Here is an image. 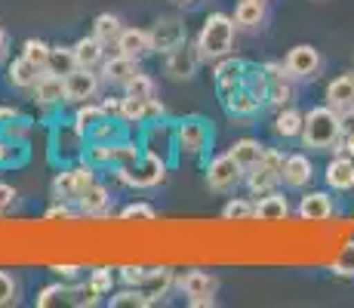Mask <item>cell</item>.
Returning <instances> with one entry per match:
<instances>
[{"label": "cell", "instance_id": "e0dca14e", "mask_svg": "<svg viewBox=\"0 0 354 308\" xmlns=\"http://www.w3.org/2000/svg\"><path fill=\"white\" fill-rule=\"evenodd\" d=\"M247 65L250 62H243L237 56H225V59L216 62V90H219V99H225V96H231L237 87H243Z\"/></svg>", "mask_w": 354, "mask_h": 308}, {"label": "cell", "instance_id": "ffe728a7", "mask_svg": "<svg viewBox=\"0 0 354 308\" xmlns=\"http://www.w3.org/2000/svg\"><path fill=\"white\" fill-rule=\"evenodd\" d=\"M176 271L173 269H148L145 271V280L139 284V290L145 293V299H148V305H154V302H160L163 296H169V290L176 287Z\"/></svg>", "mask_w": 354, "mask_h": 308}, {"label": "cell", "instance_id": "f907efd6", "mask_svg": "<svg viewBox=\"0 0 354 308\" xmlns=\"http://www.w3.org/2000/svg\"><path fill=\"white\" fill-rule=\"evenodd\" d=\"M145 271L148 269H142V265H124V269H118V275L124 280V287H139L145 280Z\"/></svg>", "mask_w": 354, "mask_h": 308}, {"label": "cell", "instance_id": "30bf717a", "mask_svg": "<svg viewBox=\"0 0 354 308\" xmlns=\"http://www.w3.org/2000/svg\"><path fill=\"white\" fill-rule=\"evenodd\" d=\"M148 34H151V50L160 53V56H167L169 50H176V46H182L188 40L185 19L176 16V12H169V16H160L158 22L148 28Z\"/></svg>", "mask_w": 354, "mask_h": 308}, {"label": "cell", "instance_id": "7402d4cb", "mask_svg": "<svg viewBox=\"0 0 354 308\" xmlns=\"http://www.w3.org/2000/svg\"><path fill=\"white\" fill-rule=\"evenodd\" d=\"M336 213V203H333V197L326 194V191H308V194H302V201H299V216L305 219V222H324V219H330Z\"/></svg>", "mask_w": 354, "mask_h": 308}, {"label": "cell", "instance_id": "6125c7cd", "mask_svg": "<svg viewBox=\"0 0 354 308\" xmlns=\"http://www.w3.org/2000/svg\"><path fill=\"white\" fill-rule=\"evenodd\" d=\"M179 3H185V6H192V3H197V0H179Z\"/></svg>", "mask_w": 354, "mask_h": 308}, {"label": "cell", "instance_id": "9c48e42d", "mask_svg": "<svg viewBox=\"0 0 354 308\" xmlns=\"http://www.w3.org/2000/svg\"><path fill=\"white\" fill-rule=\"evenodd\" d=\"M201 65H203V56L192 40H185L182 46H176V50H169L163 56V71H167L169 80H192L197 78Z\"/></svg>", "mask_w": 354, "mask_h": 308}, {"label": "cell", "instance_id": "484cf974", "mask_svg": "<svg viewBox=\"0 0 354 308\" xmlns=\"http://www.w3.org/2000/svg\"><path fill=\"white\" fill-rule=\"evenodd\" d=\"M290 216V201L283 197V191H268V194L256 197V219L262 222H281Z\"/></svg>", "mask_w": 354, "mask_h": 308}, {"label": "cell", "instance_id": "6f0895ef", "mask_svg": "<svg viewBox=\"0 0 354 308\" xmlns=\"http://www.w3.org/2000/svg\"><path fill=\"white\" fill-rule=\"evenodd\" d=\"M99 105L105 108V114H108V118H120V99H114V96H108V99H102Z\"/></svg>", "mask_w": 354, "mask_h": 308}, {"label": "cell", "instance_id": "836d02e7", "mask_svg": "<svg viewBox=\"0 0 354 308\" xmlns=\"http://www.w3.org/2000/svg\"><path fill=\"white\" fill-rule=\"evenodd\" d=\"M292 102H296V80H292L290 74H283V78L271 80V90H268V105L274 108V111H281V108H290Z\"/></svg>", "mask_w": 354, "mask_h": 308}, {"label": "cell", "instance_id": "681fc988", "mask_svg": "<svg viewBox=\"0 0 354 308\" xmlns=\"http://www.w3.org/2000/svg\"><path fill=\"white\" fill-rule=\"evenodd\" d=\"M77 216H80L77 203H68V201H59L46 210V219H65V222H71V219H77Z\"/></svg>", "mask_w": 354, "mask_h": 308}, {"label": "cell", "instance_id": "680465c9", "mask_svg": "<svg viewBox=\"0 0 354 308\" xmlns=\"http://www.w3.org/2000/svg\"><path fill=\"white\" fill-rule=\"evenodd\" d=\"M16 118H22V114H19V108H12V105H0V129H3L6 123H12Z\"/></svg>", "mask_w": 354, "mask_h": 308}, {"label": "cell", "instance_id": "11a10c76", "mask_svg": "<svg viewBox=\"0 0 354 308\" xmlns=\"http://www.w3.org/2000/svg\"><path fill=\"white\" fill-rule=\"evenodd\" d=\"M50 271H53V275H59L62 280H74V278L80 275V269H77V265H53Z\"/></svg>", "mask_w": 354, "mask_h": 308}, {"label": "cell", "instance_id": "8d00e7d4", "mask_svg": "<svg viewBox=\"0 0 354 308\" xmlns=\"http://www.w3.org/2000/svg\"><path fill=\"white\" fill-rule=\"evenodd\" d=\"M243 87L256 96L262 105H268V90H271V78L265 74L262 65H247V74H243Z\"/></svg>", "mask_w": 354, "mask_h": 308}, {"label": "cell", "instance_id": "ee69618b", "mask_svg": "<svg viewBox=\"0 0 354 308\" xmlns=\"http://www.w3.org/2000/svg\"><path fill=\"white\" fill-rule=\"evenodd\" d=\"M127 96H136V99H158V84H154V78H148V74H136L133 80L124 87Z\"/></svg>", "mask_w": 354, "mask_h": 308}, {"label": "cell", "instance_id": "db71d44e", "mask_svg": "<svg viewBox=\"0 0 354 308\" xmlns=\"http://www.w3.org/2000/svg\"><path fill=\"white\" fill-rule=\"evenodd\" d=\"M12 148H16V142H10L3 133H0V167H3V163H12Z\"/></svg>", "mask_w": 354, "mask_h": 308}, {"label": "cell", "instance_id": "f35d334b", "mask_svg": "<svg viewBox=\"0 0 354 308\" xmlns=\"http://www.w3.org/2000/svg\"><path fill=\"white\" fill-rule=\"evenodd\" d=\"M74 68H77V56H74V46H53V50H50V62H46V71L68 78V74H71Z\"/></svg>", "mask_w": 354, "mask_h": 308}, {"label": "cell", "instance_id": "52a82bcc", "mask_svg": "<svg viewBox=\"0 0 354 308\" xmlns=\"http://www.w3.org/2000/svg\"><path fill=\"white\" fill-rule=\"evenodd\" d=\"M139 145L142 152H151L163 157L167 163H173L176 157V123H169L167 118L163 120H151L142 127V136H139Z\"/></svg>", "mask_w": 354, "mask_h": 308}, {"label": "cell", "instance_id": "5b68a950", "mask_svg": "<svg viewBox=\"0 0 354 308\" xmlns=\"http://www.w3.org/2000/svg\"><path fill=\"white\" fill-rule=\"evenodd\" d=\"M96 170L99 167H93L84 157H80L77 163H71V167H62L56 173V179H53V197H56V201L77 203V197L84 194L86 185L96 182Z\"/></svg>", "mask_w": 354, "mask_h": 308}, {"label": "cell", "instance_id": "f6af8a7d", "mask_svg": "<svg viewBox=\"0 0 354 308\" xmlns=\"http://www.w3.org/2000/svg\"><path fill=\"white\" fill-rule=\"evenodd\" d=\"M330 271L336 278H354V241H348L336 253V259L330 262Z\"/></svg>", "mask_w": 354, "mask_h": 308}, {"label": "cell", "instance_id": "4fadbf2b", "mask_svg": "<svg viewBox=\"0 0 354 308\" xmlns=\"http://www.w3.org/2000/svg\"><path fill=\"white\" fill-rule=\"evenodd\" d=\"M86 142H90V139H86V136L80 133L74 123H59V127L53 129L50 148H53V157H56V161L68 163V161H80V157H84Z\"/></svg>", "mask_w": 354, "mask_h": 308}, {"label": "cell", "instance_id": "7c38bea8", "mask_svg": "<svg viewBox=\"0 0 354 308\" xmlns=\"http://www.w3.org/2000/svg\"><path fill=\"white\" fill-rule=\"evenodd\" d=\"M102 74L96 71V68H84L77 65L71 74L65 78V93H68V102L71 105H84V102H93L102 90Z\"/></svg>", "mask_w": 354, "mask_h": 308}, {"label": "cell", "instance_id": "7a4b0ae2", "mask_svg": "<svg viewBox=\"0 0 354 308\" xmlns=\"http://www.w3.org/2000/svg\"><path fill=\"white\" fill-rule=\"evenodd\" d=\"M302 145L311 148V152H339V142H342V120H339V111L330 105L311 108L305 114L302 123Z\"/></svg>", "mask_w": 354, "mask_h": 308}, {"label": "cell", "instance_id": "f546056e", "mask_svg": "<svg viewBox=\"0 0 354 308\" xmlns=\"http://www.w3.org/2000/svg\"><path fill=\"white\" fill-rule=\"evenodd\" d=\"M247 188H250V194L253 197H262V194H268V191H274V188H281V173H274V170H268V167H253L247 173Z\"/></svg>", "mask_w": 354, "mask_h": 308}, {"label": "cell", "instance_id": "d590c367", "mask_svg": "<svg viewBox=\"0 0 354 308\" xmlns=\"http://www.w3.org/2000/svg\"><path fill=\"white\" fill-rule=\"evenodd\" d=\"M120 31H124V22H120V16H114V12H99V16L93 19V34H96L105 46L118 44Z\"/></svg>", "mask_w": 354, "mask_h": 308}, {"label": "cell", "instance_id": "8992f818", "mask_svg": "<svg viewBox=\"0 0 354 308\" xmlns=\"http://www.w3.org/2000/svg\"><path fill=\"white\" fill-rule=\"evenodd\" d=\"M203 173H207V176H203V179H207V188L216 191V194H228V191H234L237 185L247 179V170H243L228 152L225 154H216L213 161L207 163V170H203Z\"/></svg>", "mask_w": 354, "mask_h": 308}, {"label": "cell", "instance_id": "d6986e66", "mask_svg": "<svg viewBox=\"0 0 354 308\" xmlns=\"http://www.w3.org/2000/svg\"><path fill=\"white\" fill-rule=\"evenodd\" d=\"M311 176H315V163H311L308 154H287L283 170H281V185L299 191V188H305V185L311 182Z\"/></svg>", "mask_w": 354, "mask_h": 308}, {"label": "cell", "instance_id": "7dc6e473", "mask_svg": "<svg viewBox=\"0 0 354 308\" xmlns=\"http://www.w3.org/2000/svg\"><path fill=\"white\" fill-rule=\"evenodd\" d=\"M19 299V284L10 271H0V308L3 305H12Z\"/></svg>", "mask_w": 354, "mask_h": 308}, {"label": "cell", "instance_id": "bcb514c9", "mask_svg": "<svg viewBox=\"0 0 354 308\" xmlns=\"http://www.w3.org/2000/svg\"><path fill=\"white\" fill-rule=\"evenodd\" d=\"M86 284H90L99 296H111L114 293V271L111 269H93V275Z\"/></svg>", "mask_w": 354, "mask_h": 308}, {"label": "cell", "instance_id": "2e32d148", "mask_svg": "<svg viewBox=\"0 0 354 308\" xmlns=\"http://www.w3.org/2000/svg\"><path fill=\"white\" fill-rule=\"evenodd\" d=\"M139 71H142L139 62L129 59V56H120V53H114V56H105V62L99 65L102 80H105L108 87H120V90H124V87H127Z\"/></svg>", "mask_w": 354, "mask_h": 308}, {"label": "cell", "instance_id": "1f68e13d", "mask_svg": "<svg viewBox=\"0 0 354 308\" xmlns=\"http://www.w3.org/2000/svg\"><path fill=\"white\" fill-rule=\"evenodd\" d=\"M302 123H305V114L299 111V108H281L274 118V133L281 136V139H299L302 136Z\"/></svg>", "mask_w": 354, "mask_h": 308}, {"label": "cell", "instance_id": "f1b7e54d", "mask_svg": "<svg viewBox=\"0 0 354 308\" xmlns=\"http://www.w3.org/2000/svg\"><path fill=\"white\" fill-rule=\"evenodd\" d=\"M228 154L234 157L237 163H241L243 170H253V167H259V163H262V154H265V145L259 139H250V136H243V139H237L234 145L228 148Z\"/></svg>", "mask_w": 354, "mask_h": 308}, {"label": "cell", "instance_id": "44dd1931", "mask_svg": "<svg viewBox=\"0 0 354 308\" xmlns=\"http://www.w3.org/2000/svg\"><path fill=\"white\" fill-rule=\"evenodd\" d=\"M114 46H118L120 56H129L136 62H142L145 56H151V53H154L151 50V34H148L145 28H124Z\"/></svg>", "mask_w": 354, "mask_h": 308}, {"label": "cell", "instance_id": "60d3db41", "mask_svg": "<svg viewBox=\"0 0 354 308\" xmlns=\"http://www.w3.org/2000/svg\"><path fill=\"white\" fill-rule=\"evenodd\" d=\"M108 305L111 308H145L148 299L139 287H124V290H118V293L108 296Z\"/></svg>", "mask_w": 354, "mask_h": 308}, {"label": "cell", "instance_id": "277c9868", "mask_svg": "<svg viewBox=\"0 0 354 308\" xmlns=\"http://www.w3.org/2000/svg\"><path fill=\"white\" fill-rule=\"evenodd\" d=\"M167 170H169V163L163 161V157L151 154V152H142L133 163H127V167H114V179L120 185H127V188L145 191V188H158V185H163Z\"/></svg>", "mask_w": 354, "mask_h": 308}, {"label": "cell", "instance_id": "83f0119b", "mask_svg": "<svg viewBox=\"0 0 354 308\" xmlns=\"http://www.w3.org/2000/svg\"><path fill=\"white\" fill-rule=\"evenodd\" d=\"M40 71H44V68H37L34 62L19 56V59L10 62V68H6V80H10V87H16V90H31V87L37 84Z\"/></svg>", "mask_w": 354, "mask_h": 308}, {"label": "cell", "instance_id": "603a6c76", "mask_svg": "<svg viewBox=\"0 0 354 308\" xmlns=\"http://www.w3.org/2000/svg\"><path fill=\"white\" fill-rule=\"evenodd\" d=\"M326 185L333 191H351L354 188V157L351 154H336L326 163Z\"/></svg>", "mask_w": 354, "mask_h": 308}, {"label": "cell", "instance_id": "cb8c5ba5", "mask_svg": "<svg viewBox=\"0 0 354 308\" xmlns=\"http://www.w3.org/2000/svg\"><path fill=\"white\" fill-rule=\"evenodd\" d=\"M222 105H225V111L231 114V118H241V120H250V118H256L259 111H262V102L256 99L253 93L247 90V87H237L231 96H225L222 99Z\"/></svg>", "mask_w": 354, "mask_h": 308}, {"label": "cell", "instance_id": "7bdbcfd3", "mask_svg": "<svg viewBox=\"0 0 354 308\" xmlns=\"http://www.w3.org/2000/svg\"><path fill=\"white\" fill-rule=\"evenodd\" d=\"M50 50H53V44H46V40H40V37H28L22 44V56L34 62L37 68H46V62H50Z\"/></svg>", "mask_w": 354, "mask_h": 308}, {"label": "cell", "instance_id": "ac0fdd59", "mask_svg": "<svg viewBox=\"0 0 354 308\" xmlns=\"http://www.w3.org/2000/svg\"><path fill=\"white\" fill-rule=\"evenodd\" d=\"M111 188L102 182H93L84 188V194L77 197V210L80 216H90V219H99V216H108L111 213Z\"/></svg>", "mask_w": 354, "mask_h": 308}, {"label": "cell", "instance_id": "4316f807", "mask_svg": "<svg viewBox=\"0 0 354 308\" xmlns=\"http://www.w3.org/2000/svg\"><path fill=\"white\" fill-rule=\"evenodd\" d=\"M265 19H268L265 0H241V3L234 6V22H237V28H243V31L262 28Z\"/></svg>", "mask_w": 354, "mask_h": 308}, {"label": "cell", "instance_id": "74e56055", "mask_svg": "<svg viewBox=\"0 0 354 308\" xmlns=\"http://www.w3.org/2000/svg\"><path fill=\"white\" fill-rule=\"evenodd\" d=\"M80 287H74L71 280H62V284H50V287H44V290L37 293V308H50V305H56V302H68V296H74Z\"/></svg>", "mask_w": 354, "mask_h": 308}, {"label": "cell", "instance_id": "d6a6232c", "mask_svg": "<svg viewBox=\"0 0 354 308\" xmlns=\"http://www.w3.org/2000/svg\"><path fill=\"white\" fill-rule=\"evenodd\" d=\"M127 127L129 123L124 118H105L99 127H93V133L86 136L90 142H105V145H114V142L127 139Z\"/></svg>", "mask_w": 354, "mask_h": 308}, {"label": "cell", "instance_id": "9f6ffc18", "mask_svg": "<svg viewBox=\"0 0 354 308\" xmlns=\"http://www.w3.org/2000/svg\"><path fill=\"white\" fill-rule=\"evenodd\" d=\"M339 120H342V136H351L354 133V108L339 111Z\"/></svg>", "mask_w": 354, "mask_h": 308}, {"label": "cell", "instance_id": "3957f363", "mask_svg": "<svg viewBox=\"0 0 354 308\" xmlns=\"http://www.w3.org/2000/svg\"><path fill=\"white\" fill-rule=\"evenodd\" d=\"M213 148V123L203 114H188L176 120V154L182 161H201Z\"/></svg>", "mask_w": 354, "mask_h": 308}, {"label": "cell", "instance_id": "816d5d0a", "mask_svg": "<svg viewBox=\"0 0 354 308\" xmlns=\"http://www.w3.org/2000/svg\"><path fill=\"white\" fill-rule=\"evenodd\" d=\"M283 161H287V154H283L281 148H268V145H265L262 167H268V170H274V173H281V170H283Z\"/></svg>", "mask_w": 354, "mask_h": 308}, {"label": "cell", "instance_id": "91938a15", "mask_svg": "<svg viewBox=\"0 0 354 308\" xmlns=\"http://www.w3.org/2000/svg\"><path fill=\"white\" fill-rule=\"evenodd\" d=\"M339 152H345V154L354 157V133L351 136H342V142H339Z\"/></svg>", "mask_w": 354, "mask_h": 308}, {"label": "cell", "instance_id": "c3c4849f", "mask_svg": "<svg viewBox=\"0 0 354 308\" xmlns=\"http://www.w3.org/2000/svg\"><path fill=\"white\" fill-rule=\"evenodd\" d=\"M154 216L158 213H154L151 203H127V207L120 210V219H127V222H133V219H139V222H151Z\"/></svg>", "mask_w": 354, "mask_h": 308}, {"label": "cell", "instance_id": "5bb4252c", "mask_svg": "<svg viewBox=\"0 0 354 308\" xmlns=\"http://www.w3.org/2000/svg\"><path fill=\"white\" fill-rule=\"evenodd\" d=\"M120 118L129 127H145L151 120H163L167 118V108L160 99H136V96H120Z\"/></svg>", "mask_w": 354, "mask_h": 308}, {"label": "cell", "instance_id": "8fae6325", "mask_svg": "<svg viewBox=\"0 0 354 308\" xmlns=\"http://www.w3.org/2000/svg\"><path fill=\"white\" fill-rule=\"evenodd\" d=\"M283 68L292 80H315L324 71V56L317 46L311 44H299L283 56Z\"/></svg>", "mask_w": 354, "mask_h": 308}, {"label": "cell", "instance_id": "94428289", "mask_svg": "<svg viewBox=\"0 0 354 308\" xmlns=\"http://www.w3.org/2000/svg\"><path fill=\"white\" fill-rule=\"evenodd\" d=\"M6 50H10V37H6V31L0 28V62H3V56H6Z\"/></svg>", "mask_w": 354, "mask_h": 308}, {"label": "cell", "instance_id": "b9f144b4", "mask_svg": "<svg viewBox=\"0 0 354 308\" xmlns=\"http://www.w3.org/2000/svg\"><path fill=\"white\" fill-rule=\"evenodd\" d=\"M142 154V145L133 139H120L111 145V167H127V163H133L136 157Z\"/></svg>", "mask_w": 354, "mask_h": 308}, {"label": "cell", "instance_id": "f5cc1de1", "mask_svg": "<svg viewBox=\"0 0 354 308\" xmlns=\"http://www.w3.org/2000/svg\"><path fill=\"white\" fill-rule=\"evenodd\" d=\"M16 197H19L16 185H10V182H0V213H3V210H10L12 203H16Z\"/></svg>", "mask_w": 354, "mask_h": 308}, {"label": "cell", "instance_id": "ba28073f", "mask_svg": "<svg viewBox=\"0 0 354 308\" xmlns=\"http://www.w3.org/2000/svg\"><path fill=\"white\" fill-rule=\"evenodd\" d=\"M176 287L182 290V296L188 299V305H192V308L216 305V290H219V280H216V275H209V271H201V269L185 271V275L176 280Z\"/></svg>", "mask_w": 354, "mask_h": 308}, {"label": "cell", "instance_id": "ab89813d", "mask_svg": "<svg viewBox=\"0 0 354 308\" xmlns=\"http://www.w3.org/2000/svg\"><path fill=\"white\" fill-rule=\"evenodd\" d=\"M222 219H225V222H247V219H256V201H250V197H231L225 207H222Z\"/></svg>", "mask_w": 354, "mask_h": 308}, {"label": "cell", "instance_id": "e575fe53", "mask_svg": "<svg viewBox=\"0 0 354 308\" xmlns=\"http://www.w3.org/2000/svg\"><path fill=\"white\" fill-rule=\"evenodd\" d=\"M108 114H105V108L99 105V102H84V105H77V111H74V118L71 123L80 129L84 136H90L93 133V127H99L102 120H105Z\"/></svg>", "mask_w": 354, "mask_h": 308}, {"label": "cell", "instance_id": "4dcf8cb0", "mask_svg": "<svg viewBox=\"0 0 354 308\" xmlns=\"http://www.w3.org/2000/svg\"><path fill=\"white\" fill-rule=\"evenodd\" d=\"M74 56H77V65L99 68L102 62H105V44H102L96 34H90V37H80L77 44H74Z\"/></svg>", "mask_w": 354, "mask_h": 308}, {"label": "cell", "instance_id": "6da1fadb", "mask_svg": "<svg viewBox=\"0 0 354 308\" xmlns=\"http://www.w3.org/2000/svg\"><path fill=\"white\" fill-rule=\"evenodd\" d=\"M234 40H237V22L228 12H209L203 19L201 31H197L194 44L201 50L203 62H219L234 53Z\"/></svg>", "mask_w": 354, "mask_h": 308}, {"label": "cell", "instance_id": "d4e9b609", "mask_svg": "<svg viewBox=\"0 0 354 308\" xmlns=\"http://www.w3.org/2000/svg\"><path fill=\"white\" fill-rule=\"evenodd\" d=\"M326 105L336 108V111H345V108H354V71L339 74L326 84Z\"/></svg>", "mask_w": 354, "mask_h": 308}, {"label": "cell", "instance_id": "9a60e30c", "mask_svg": "<svg viewBox=\"0 0 354 308\" xmlns=\"http://www.w3.org/2000/svg\"><path fill=\"white\" fill-rule=\"evenodd\" d=\"M31 96L40 108H56V105H65L68 102V93H65V78L62 74H53V71H40L37 84L31 87Z\"/></svg>", "mask_w": 354, "mask_h": 308}]
</instances>
